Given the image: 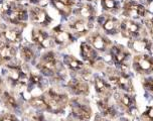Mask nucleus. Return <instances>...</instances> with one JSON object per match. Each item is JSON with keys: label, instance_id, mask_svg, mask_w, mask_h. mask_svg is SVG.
<instances>
[{"label": "nucleus", "instance_id": "39", "mask_svg": "<svg viewBox=\"0 0 153 121\" xmlns=\"http://www.w3.org/2000/svg\"><path fill=\"white\" fill-rule=\"evenodd\" d=\"M2 89H3V84H2V80L0 79V93L2 92Z\"/></svg>", "mask_w": 153, "mask_h": 121}, {"label": "nucleus", "instance_id": "14", "mask_svg": "<svg viewBox=\"0 0 153 121\" xmlns=\"http://www.w3.org/2000/svg\"><path fill=\"white\" fill-rule=\"evenodd\" d=\"M76 17L85 19V20L89 21V22L94 23L95 19H97V9L96 6L92 2H82L80 5L78 6V8L76 9Z\"/></svg>", "mask_w": 153, "mask_h": 121}, {"label": "nucleus", "instance_id": "35", "mask_svg": "<svg viewBox=\"0 0 153 121\" xmlns=\"http://www.w3.org/2000/svg\"><path fill=\"white\" fill-rule=\"evenodd\" d=\"M28 121H43V118L40 115H32L29 117Z\"/></svg>", "mask_w": 153, "mask_h": 121}, {"label": "nucleus", "instance_id": "22", "mask_svg": "<svg viewBox=\"0 0 153 121\" xmlns=\"http://www.w3.org/2000/svg\"><path fill=\"white\" fill-rule=\"evenodd\" d=\"M98 108L103 117L115 118L117 116V110L113 104L110 102L109 98H100L97 102Z\"/></svg>", "mask_w": 153, "mask_h": 121}, {"label": "nucleus", "instance_id": "37", "mask_svg": "<svg viewBox=\"0 0 153 121\" xmlns=\"http://www.w3.org/2000/svg\"><path fill=\"white\" fill-rule=\"evenodd\" d=\"M30 2L35 4H40V5H46L48 2V0H30Z\"/></svg>", "mask_w": 153, "mask_h": 121}, {"label": "nucleus", "instance_id": "30", "mask_svg": "<svg viewBox=\"0 0 153 121\" xmlns=\"http://www.w3.org/2000/svg\"><path fill=\"white\" fill-rule=\"evenodd\" d=\"M3 102L5 105L10 109H15L16 107H17V103H16V100L14 99V97L7 92H5L3 94Z\"/></svg>", "mask_w": 153, "mask_h": 121}, {"label": "nucleus", "instance_id": "11", "mask_svg": "<svg viewBox=\"0 0 153 121\" xmlns=\"http://www.w3.org/2000/svg\"><path fill=\"white\" fill-rule=\"evenodd\" d=\"M116 102L119 104L122 108H124L128 113L135 115L137 112V106H136L135 96L132 93H126L123 91H116L114 93Z\"/></svg>", "mask_w": 153, "mask_h": 121}, {"label": "nucleus", "instance_id": "41", "mask_svg": "<svg viewBox=\"0 0 153 121\" xmlns=\"http://www.w3.org/2000/svg\"><path fill=\"white\" fill-rule=\"evenodd\" d=\"M121 121H130V120L126 119V118H123V119H121Z\"/></svg>", "mask_w": 153, "mask_h": 121}, {"label": "nucleus", "instance_id": "3", "mask_svg": "<svg viewBox=\"0 0 153 121\" xmlns=\"http://www.w3.org/2000/svg\"><path fill=\"white\" fill-rule=\"evenodd\" d=\"M110 57L113 60L116 69L127 73L129 67V60L131 59V54L126 48L121 45H114L109 51Z\"/></svg>", "mask_w": 153, "mask_h": 121}, {"label": "nucleus", "instance_id": "38", "mask_svg": "<svg viewBox=\"0 0 153 121\" xmlns=\"http://www.w3.org/2000/svg\"><path fill=\"white\" fill-rule=\"evenodd\" d=\"M95 121H109V120H107L106 118H104V117H102V116H100V115H96Z\"/></svg>", "mask_w": 153, "mask_h": 121}, {"label": "nucleus", "instance_id": "23", "mask_svg": "<svg viewBox=\"0 0 153 121\" xmlns=\"http://www.w3.org/2000/svg\"><path fill=\"white\" fill-rule=\"evenodd\" d=\"M69 26L74 31V34H76L79 35H84L87 34L90 31V29L93 27V23L85 20V19L76 17L69 24Z\"/></svg>", "mask_w": 153, "mask_h": 121}, {"label": "nucleus", "instance_id": "19", "mask_svg": "<svg viewBox=\"0 0 153 121\" xmlns=\"http://www.w3.org/2000/svg\"><path fill=\"white\" fill-rule=\"evenodd\" d=\"M94 86L96 92L100 96V98H109L113 94V86L100 76H95Z\"/></svg>", "mask_w": 153, "mask_h": 121}, {"label": "nucleus", "instance_id": "44", "mask_svg": "<svg viewBox=\"0 0 153 121\" xmlns=\"http://www.w3.org/2000/svg\"><path fill=\"white\" fill-rule=\"evenodd\" d=\"M67 121H73V120H67Z\"/></svg>", "mask_w": 153, "mask_h": 121}, {"label": "nucleus", "instance_id": "12", "mask_svg": "<svg viewBox=\"0 0 153 121\" xmlns=\"http://www.w3.org/2000/svg\"><path fill=\"white\" fill-rule=\"evenodd\" d=\"M88 43L98 52H102V53H106V52L110 51V49L112 48L110 38L106 34H103L98 31L92 32L90 34Z\"/></svg>", "mask_w": 153, "mask_h": 121}, {"label": "nucleus", "instance_id": "17", "mask_svg": "<svg viewBox=\"0 0 153 121\" xmlns=\"http://www.w3.org/2000/svg\"><path fill=\"white\" fill-rule=\"evenodd\" d=\"M64 62L70 70H72L73 72L80 74V76L85 80H86L87 76H89L90 74H91L88 70H87V68L85 67L84 63L80 60L76 59L75 57L69 56V55H68V56H65Z\"/></svg>", "mask_w": 153, "mask_h": 121}, {"label": "nucleus", "instance_id": "31", "mask_svg": "<svg viewBox=\"0 0 153 121\" xmlns=\"http://www.w3.org/2000/svg\"><path fill=\"white\" fill-rule=\"evenodd\" d=\"M142 86L147 92L153 94V75H149L142 80Z\"/></svg>", "mask_w": 153, "mask_h": 121}, {"label": "nucleus", "instance_id": "10", "mask_svg": "<svg viewBox=\"0 0 153 121\" xmlns=\"http://www.w3.org/2000/svg\"><path fill=\"white\" fill-rule=\"evenodd\" d=\"M71 108L72 113L76 119L81 121H89L92 117V109L91 106L85 99L76 98L71 102Z\"/></svg>", "mask_w": 153, "mask_h": 121}, {"label": "nucleus", "instance_id": "25", "mask_svg": "<svg viewBox=\"0 0 153 121\" xmlns=\"http://www.w3.org/2000/svg\"><path fill=\"white\" fill-rule=\"evenodd\" d=\"M103 11L109 14H118L122 12V5L119 0H100Z\"/></svg>", "mask_w": 153, "mask_h": 121}, {"label": "nucleus", "instance_id": "4", "mask_svg": "<svg viewBox=\"0 0 153 121\" xmlns=\"http://www.w3.org/2000/svg\"><path fill=\"white\" fill-rule=\"evenodd\" d=\"M145 31V28L141 23L135 21L134 19L125 18L121 21L120 24V34L123 37L128 38L130 40H137V38L143 37V32Z\"/></svg>", "mask_w": 153, "mask_h": 121}, {"label": "nucleus", "instance_id": "5", "mask_svg": "<svg viewBox=\"0 0 153 121\" xmlns=\"http://www.w3.org/2000/svg\"><path fill=\"white\" fill-rule=\"evenodd\" d=\"M40 72L48 76H57L61 71V65L56 55L53 52H48L40 58L39 63L37 65Z\"/></svg>", "mask_w": 153, "mask_h": 121}, {"label": "nucleus", "instance_id": "6", "mask_svg": "<svg viewBox=\"0 0 153 121\" xmlns=\"http://www.w3.org/2000/svg\"><path fill=\"white\" fill-rule=\"evenodd\" d=\"M148 12V8L136 0H126L122 4V14L126 16V18H144L146 17Z\"/></svg>", "mask_w": 153, "mask_h": 121}, {"label": "nucleus", "instance_id": "8", "mask_svg": "<svg viewBox=\"0 0 153 121\" xmlns=\"http://www.w3.org/2000/svg\"><path fill=\"white\" fill-rule=\"evenodd\" d=\"M132 68L139 75H151L153 73V57L151 55H137L133 58Z\"/></svg>", "mask_w": 153, "mask_h": 121}, {"label": "nucleus", "instance_id": "27", "mask_svg": "<svg viewBox=\"0 0 153 121\" xmlns=\"http://www.w3.org/2000/svg\"><path fill=\"white\" fill-rule=\"evenodd\" d=\"M51 2L64 15H69L73 6L76 4V0H51Z\"/></svg>", "mask_w": 153, "mask_h": 121}, {"label": "nucleus", "instance_id": "9", "mask_svg": "<svg viewBox=\"0 0 153 121\" xmlns=\"http://www.w3.org/2000/svg\"><path fill=\"white\" fill-rule=\"evenodd\" d=\"M81 56L91 67H94L95 69H103L104 63L99 57L98 51L93 48L88 42L81 43Z\"/></svg>", "mask_w": 153, "mask_h": 121}, {"label": "nucleus", "instance_id": "18", "mask_svg": "<svg viewBox=\"0 0 153 121\" xmlns=\"http://www.w3.org/2000/svg\"><path fill=\"white\" fill-rule=\"evenodd\" d=\"M68 88L73 94L76 96H88L90 93V86L85 79L75 78L69 81Z\"/></svg>", "mask_w": 153, "mask_h": 121}, {"label": "nucleus", "instance_id": "2", "mask_svg": "<svg viewBox=\"0 0 153 121\" xmlns=\"http://www.w3.org/2000/svg\"><path fill=\"white\" fill-rule=\"evenodd\" d=\"M42 97L45 101V110L53 112V113H59V112L62 111L69 102L67 95L57 93L53 89L46 91Z\"/></svg>", "mask_w": 153, "mask_h": 121}, {"label": "nucleus", "instance_id": "24", "mask_svg": "<svg viewBox=\"0 0 153 121\" xmlns=\"http://www.w3.org/2000/svg\"><path fill=\"white\" fill-rule=\"evenodd\" d=\"M31 37L35 45H37L40 48L48 49V46H51V40L50 35L48 34V32L43 31L42 29L35 28L32 30Z\"/></svg>", "mask_w": 153, "mask_h": 121}, {"label": "nucleus", "instance_id": "32", "mask_svg": "<svg viewBox=\"0 0 153 121\" xmlns=\"http://www.w3.org/2000/svg\"><path fill=\"white\" fill-rule=\"evenodd\" d=\"M141 118L143 121H153V106H147L145 111L142 113Z\"/></svg>", "mask_w": 153, "mask_h": 121}, {"label": "nucleus", "instance_id": "43", "mask_svg": "<svg viewBox=\"0 0 153 121\" xmlns=\"http://www.w3.org/2000/svg\"><path fill=\"white\" fill-rule=\"evenodd\" d=\"M1 3H2V0H0V5H1Z\"/></svg>", "mask_w": 153, "mask_h": 121}, {"label": "nucleus", "instance_id": "16", "mask_svg": "<svg viewBox=\"0 0 153 121\" xmlns=\"http://www.w3.org/2000/svg\"><path fill=\"white\" fill-rule=\"evenodd\" d=\"M129 48L134 51L135 53L139 55H151V49H152V42L150 38L147 37H143L137 40H133L129 42Z\"/></svg>", "mask_w": 153, "mask_h": 121}, {"label": "nucleus", "instance_id": "1", "mask_svg": "<svg viewBox=\"0 0 153 121\" xmlns=\"http://www.w3.org/2000/svg\"><path fill=\"white\" fill-rule=\"evenodd\" d=\"M107 77L108 82L110 83L113 88L119 89L120 91L126 93H133L134 87L131 81V78L127 73L122 72L118 69H107Z\"/></svg>", "mask_w": 153, "mask_h": 121}, {"label": "nucleus", "instance_id": "36", "mask_svg": "<svg viewBox=\"0 0 153 121\" xmlns=\"http://www.w3.org/2000/svg\"><path fill=\"white\" fill-rule=\"evenodd\" d=\"M136 1L140 2V3H142V4H143V5H145L146 7H149L150 5L152 4L153 0H136Z\"/></svg>", "mask_w": 153, "mask_h": 121}, {"label": "nucleus", "instance_id": "28", "mask_svg": "<svg viewBox=\"0 0 153 121\" xmlns=\"http://www.w3.org/2000/svg\"><path fill=\"white\" fill-rule=\"evenodd\" d=\"M3 34L8 43H19L21 40V32L18 28H7L4 30Z\"/></svg>", "mask_w": 153, "mask_h": 121}, {"label": "nucleus", "instance_id": "26", "mask_svg": "<svg viewBox=\"0 0 153 121\" xmlns=\"http://www.w3.org/2000/svg\"><path fill=\"white\" fill-rule=\"evenodd\" d=\"M15 55V49L7 42H0V63L11 60Z\"/></svg>", "mask_w": 153, "mask_h": 121}, {"label": "nucleus", "instance_id": "33", "mask_svg": "<svg viewBox=\"0 0 153 121\" xmlns=\"http://www.w3.org/2000/svg\"><path fill=\"white\" fill-rule=\"evenodd\" d=\"M144 24H145V26L147 27V29H148L149 34H151V37H153V16L145 19V20H144Z\"/></svg>", "mask_w": 153, "mask_h": 121}, {"label": "nucleus", "instance_id": "7", "mask_svg": "<svg viewBox=\"0 0 153 121\" xmlns=\"http://www.w3.org/2000/svg\"><path fill=\"white\" fill-rule=\"evenodd\" d=\"M97 22L105 34L116 35L120 32L121 21L114 15L109 14V13H103L97 17Z\"/></svg>", "mask_w": 153, "mask_h": 121}, {"label": "nucleus", "instance_id": "15", "mask_svg": "<svg viewBox=\"0 0 153 121\" xmlns=\"http://www.w3.org/2000/svg\"><path fill=\"white\" fill-rule=\"evenodd\" d=\"M8 78L19 90H22V88L26 86L27 81H29L27 75L20 67H8Z\"/></svg>", "mask_w": 153, "mask_h": 121}, {"label": "nucleus", "instance_id": "20", "mask_svg": "<svg viewBox=\"0 0 153 121\" xmlns=\"http://www.w3.org/2000/svg\"><path fill=\"white\" fill-rule=\"evenodd\" d=\"M29 16L32 22L38 24V25L46 26L51 22V18L48 12L42 7H32L29 10Z\"/></svg>", "mask_w": 153, "mask_h": 121}, {"label": "nucleus", "instance_id": "42", "mask_svg": "<svg viewBox=\"0 0 153 121\" xmlns=\"http://www.w3.org/2000/svg\"><path fill=\"white\" fill-rule=\"evenodd\" d=\"M151 8H153V2H152V4L149 6V9H148V10H150V9H151Z\"/></svg>", "mask_w": 153, "mask_h": 121}, {"label": "nucleus", "instance_id": "13", "mask_svg": "<svg viewBox=\"0 0 153 121\" xmlns=\"http://www.w3.org/2000/svg\"><path fill=\"white\" fill-rule=\"evenodd\" d=\"M5 13L8 19L13 23H20L27 19V11L22 5L7 4L5 7Z\"/></svg>", "mask_w": 153, "mask_h": 121}, {"label": "nucleus", "instance_id": "21", "mask_svg": "<svg viewBox=\"0 0 153 121\" xmlns=\"http://www.w3.org/2000/svg\"><path fill=\"white\" fill-rule=\"evenodd\" d=\"M53 35L56 43L59 46H65L74 42V35L68 30L62 28V26H56L53 29Z\"/></svg>", "mask_w": 153, "mask_h": 121}, {"label": "nucleus", "instance_id": "40", "mask_svg": "<svg viewBox=\"0 0 153 121\" xmlns=\"http://www.w3.org/2000/svg\"><path fill=\"white\" fill-rule=\"evenodd\" d=\"M83 1H86V2H95L96 0H83Z\"/></svg>", "mask_w": 153, "mask_h": 121}, {"label": "nucleus", "instance_id": "29", "mask_svg": "<svg viewBox=\"0 0 153 121\" xmlns=\"http://www.w3.org/2000/svg\"><path fill=\"white\" fill-rule=\"evenodd\" d=\"M20 56L25 62H30L33 59L34 53L29 46H22L20 49Z\"/></svg>", "mask_w": 153, "mask_h": 121}, {"label": "nucleus", "instance_id": "34", "mask_svg": "<svg viewBox=\"0 0 153 121\" xmlns=\"http://www.w3.org/2000/svg\"><path fill=\"white\" fill-rule=\"evenodd\" d=\"M0 121H18V119L12 114H5L0 117Z\"/></svg>", "mask_w": 153, "mask_h": 121}]
</instances>
